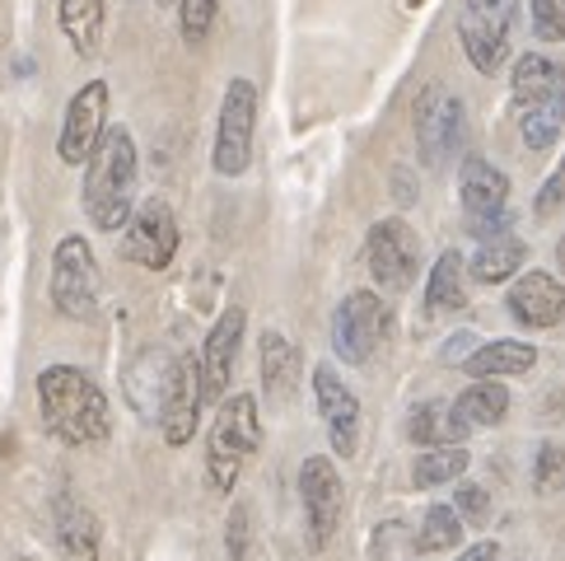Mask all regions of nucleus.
<instances>
[{
    "label": "nucleus",
    "instance_id": "nucleus-10",
    "mask_svg": "<svg viewBox=\"0 0 565 561\" xmlns=\"http://www.w3.org/2000/svg\"><path fill=\"white\" fill-rule=\"evenodd\" d=\"M299 500H305V519H309V548L322 552L341 525V506H347V487H341L332 458L309 454L299 464Z\"/></svg>",
    "mask_w": 565,
    "mask_h": 561
},
{
    "label": "nucleus",
    "instance_id": "nucleus-29",
    "mask_svg": "<svg viewBox=\"0 0 565 561\" xmlns=\"http://www.w3.org/2000/svg\"><path fill=\"white\" fill-rule=\"evenodd\" d=\"M458 543H462V519L454 515V506H430L426 519H420L416 552H449Z\"/></svg>",
    "mask_w": 565,
    "mask_h": 561
},
{
    "label": "nucleus",
    "instance_id": "nucleus-31",
    "mask_svg": "<svg viewBox=\"0 0 565 561\" xmlns=\"http://www.w3.org/2000/svg\"><path fill=\"white\" fill-rule=\"evenodd\" d=\"M537 43H565V0H529Z\"/></svg>",
    "mask_w": 565,
    "mask_h": 561
},
{
    "label": "nucleus",
    "instance_id": "nucleus-22",
    "mask_svg": "<svg viewBox=\"0 0 565 561\" xmlns=\"http://www.w3.org/2000/svg\"><path fill=\"white\" fill-rule=\"evenodd\" d=\"M299 384V351L286 332H262V389H267V398H276V403H286V398L295 393Z\"/></svg>",
    "mask_w": 565,
    "mask_h": 561
},
{
    "label": "nucleus",
    "instance_id": "nucleus-17",
    "mask_svg": "<svg viewBox=\"0 0 565 561\" xmlns=\"http://www.w3.org/2000/svg\"><path fill=\"white\" fill-rule=\"evenodd\" d=\"M510 314L523 328H556L565 318V286L552 272H523L510 286Z\"/></svg>",
    "mask_w": 565,
    "mask_h": 561
},
{
    "label": "nucleus",
    "instance_id": "nucleus-16",
    "mask_svg": "<svg viewBox=\"0 0 565 561\" xmlns=\"http://www.w3.org/2000/svg\"><path fill=\"white\" fill-rule=\"evenodd\" d=\"M52 529H56V548H62L66 561H98V543H104L98 515L71 487H62L52 500Z\"/></svg>",
    "mask_w": 565,
    "mask_h": 561
},
{
    "label": "nucleus",
    "instance_id": "nucleus-2",
    "mask_svg": "<svg viewBox=\"0 0 565 561\" xmlns=\"http://www.w3.org/2000/svg\"><path fill=\"white\" fill-rule=\"evenodd\" d=\"M136 140L127 127H108L98 150L85 165V188H79V202L85 215L94 220V230H122L131 220V202H136Z\"/></svg>",
    "mask_w": 565,
    "mask_h": 561
},
{
    "label": "nucleus",
    "instance_id": "nucleus-38",
    "mask_svg": "<svg viewBox=\"0 0 565 561\" xmlns=\"http://www.w3.org/2000/svg\"><path fill=\"white\" fill-rule=\"evenodd\" d=\"M556 267H561V272H565V234H561V239H556Z\"/></svg>",
    "mask_w": 565,
    "mask_h": 561
},
{
    "label": "nucleus",
    "instance_id": "nucleus-34",
    "mask_svg": "<svg viewBox=\"0 0 565 561\" xmlns=\"http://www.w3.org/2000/svg\"><path fill=\"white\" fill-rule=\"evenodd\" d=\"M248 543H253V515H248V506H234L230 525H225V552H230V561H244Z\"/></svg>",
    "mask_w": 565,
    "mask_h": 561
},
{
    "label": "nucleus",
    "instance_id": "nucleus-4",
    "mask_svg": "<svg viewBox=\"0 0 565 561\" xmlns=\"http://www.w3.org/2000/svg\"><path fill=\"white\" fill-rule=\"evenodd\" d=\"M262 445V416L253 393H234L220 403L215 426L206 435V477L215 491H234L238 473L248 468V458Z\"/></svg>",
    "mask_w": 565,
    "mask_h": 561
},
{
    "label": "nucleus",
    "instance_id": "nucleus-37",
    "mask_svg": "<svg viewBox=\"0 0 565 561\" xmlns=\"http://www.w3.org/2000/svg\"><path fill=\"white\" fill-rule=\"evenodd\" d=\"M495 557H500V548H495V543H472L468 552L454 557V561H495Z\"/></svg>",
    "mask_w": 565,
    "mask_h": 561
},
{
    "label": "nucleus",
    "instance_id": "nucleus-1",
    "mask_svg": "<svg viewBox=\"0 0 565 561\" xmlns=\"http://www.w3.org/2000/svg\"><path fill=\"white\" fill-rule=\"evenodd\" d=\"M38 412H43V426L66 445H98L113 431L104 389L79 366H47L38 374Z\"/></svg>",
    "mask_w": 565,
    "mask_h": 561
},
{
    "label": "nucleus",
    "instance_id": "nucleus-24",
    "mask_svg": "<svg viewBox=\"0 0 565 561\" xmlns=\"http://www.w3.org/2000/svg\"><path fill=\"white\" fill-rule=\"evenodd\" d=\"M468 435L472 431L454 416L449 403H416L407 416V440L420 449H444V445H458V440H468Z\"/></svg>",
    "mask_w": 565,
    "mask_h": 561
},
{
    "label": "nucleus",
    "instance_id": "nucleus-20",
    "mask_svg": "<svg viewBox=\"0 0 565 561\" xmlns=\"http://www.w3.org/2000/svg\"><path fill=\"white\" fill-rule=\"evenodd\" d=\"M196 416H201V384H196V360L192 356H178L173 366V384H169V403H164V416H159V426H164V440L178 449L188 445L196 435Z\"/></svg>",
    "mask_w": 565,
    "mask_h": 561
},
{
    "label": "nucleus",
    "instance_id": "nucleus-11",
    "mask_svg": "<svg viewBox=\"0 0 565 561\" xmlns=\"http://www.w3.org/2000/svg\"><path fill=\"white\" fill-rule=\"evenodd\" d=\"M108 80H89L79 85L75 98L66 104V123L62 136H56V155L62 165H89V155L98 150V140L108 131Z\"/></svg>",
    "mask_w": 565,
    "mask_h": 561
},
{
    "label": "nucleus",
    "instance_id": "nucleus-32",
    "mask_svg": "<svg viewBox=\"0 0 565 561\" xmlns=\"http://www.w3.org/2000/svg\"><path fill=\"white\" fill-rule=\"evenodd\" d=\"M533 483H537V491H561L565 487V449L561 445H542L537 449Z\"/></svg>",
    "mask_w": 565,
    "mask_h": 561
},
{
    "label": "nucleus",
    "instance_id": "nucleus-3",
    "mask_svg": "<svg viewBox=\"0 0 565 561\" xmlns=\"http://www.w3.org/2000/svg\"><path fill=\"white\" fill-rule=\"evenodd\" d=\"M514 117L533 155L565 136V66L547 52H523L514 62Z\"/></svg>",
    "mask_w": 565,
    "mask_h": 561
},
{
    "label": "nucleus",
    "instance_id": "nucleus-21",
    "mask_svg": "<svg viewBox=\"0 0 565 561\" xmlns=\"http://www.w3.org/2000/svg\"><path fill=\"white\" fill-rule=\"evenodd\" d=\"M533 366H537V347L514 342V337H500V342L477 347L468 360H462V370H468L472 379H514V374H529Z\"/></svg>",
    "mask_w": 565,
    "mask_h": 561
},
{
    "label": "nucleus",
    "instance_id": "nucleus-5",
    "mask_svg": "<svg viewBox=\"0 0 565 561\" xmlns=\"http://www.w3.org/2000/svg\"><path fill=\"white\" fill-rule=\"evenodd\" d=\"M253 136H257V85L234 75L225 85V104H220V123H215L211 165L220 178H238L253 165Z\"/></svg>",
    "mask_w": 565,
    "mask_h": 561
},
{
    "label": "nucleus",
    "instance_id": "nucleus-39",
    "mask_svg": "<svg viewBox=\"0 0 565 561\" xmlns=\"http://www.w3.org/2000/svg\"><path fill=\"white\" fill-rule=\"evenodd\" d=\"M159 6H169V0H159Z\"/></svg>",
    "mask_w": 565,
    "mask_h": 561
},
{
    "label": "nucleus",
    "instance_id": "nucleus-33",
    "mask_svg": "<svg viewBox=\"0 0 565 561\" xmlns=\"http://www.w3.org/2000/svg\"><path fill=\"white\" fill-rule=\"evenodd\" d=\"M556 211H565V159L552 169V178H547V183L537 188V197H533V215H537V220H552Z\"/></svg>",
    "mask_w": 565,
    "mask_h": 561
},
{
    "label": "nucleus",
    "instance_id": "nucleus-26",
    "mask_svg": "<svg viewBox=\"0 0 565 561\" xmlns=\"http://www.w3.org/2000/svg\"><path fill=\"white\" fill-rule=\"evenodd\" d=\"M523 257H529V248H523V239L519 234H500V239H487L477 253H472V276L477 280H487V286H495V280H510L519 267H523Z\"/></svg>",
    "mask_w": 565,
    "mask_h": 561
},
{
    "label": "nucleus",
    "instance_id": "nucleus-14",
    "mask_svg": "<svg viewBox=\"0 0 565 561\" xmlns=\"http://www.w3.org/2000/svg\"><path fill=\"white\" fill-rule=\"evenodd\" d=\"M462 131H468V113H462V98L444 94L439 85H430L416 104V140H420V159L430 169H444L449 155L462 146Z\"/></svg>",
    "mask_w": 565,
    "mask_h": 561
},
{
    "label": "nucleus",
    "instance_id": "nucleus-28",
    "mask_svg": "<svg viewBox=\"0 0 565 561\" xmlns=\"http://www.w3.org/2000/svg\"><path fill=\"white\" fill-rule=\"evenodd\" d=\"M468 449L462 445H444V449H420L416 468H412V483L416 487H444V483H458L468 473Z\"/></svg>",
    "mask_w": 565,
    "mask_h": 561
},
{
    "label": "nucleus",
    "instance_id": "nucleus-27",
    "mask_svg": "<svg viewBox=\"0 0 565 561\" xmlns=\"http://www.w3.org/2000/svg\"><path fill=\"white\" fill-rule=\"evenodd\" d=\"M468 305V290H462V253H439V263L430 267L426 280V314H454Z\"/></svg>",
    "mask_w": 565,
    "mask_h": 561
},
{
    "label": "nucleus",
    "instance_id": "nucleus-30",
    "mask_svg": "<svg viewBox=\"0 0 565 561\" xmlns=\"http://www.w3.org/2000/svg\"><path fill=\"white\" fill-rule=\"evenodd\" d=\"M215 10H220V0H178V29H183L188 43H201L211 33Z\"/></svg>",
    "mask_w": 565,
    "mask_h": 561
},
{
    "label": "nucleus",
    "instance_id": "nucleus-9",
    "mask_svg": "<svg viewBox=\"0 0 565 561\" xmlns=\"http://www.w3.org/2000/svg\"><path fill=\"white\" fill-rule=\"evenodd\" d=\"M365 257H370V276L379 280V290H412L420 276V239L402 215L379 220L365 239Z\"/></svg>",
    "mask_w": 565,
    "mask_h": 561
},
{
    "label": "nucleus",
    "instance_id": "nucleus-6",
    "mask_svg": "<svg viewBox=\"0 0 565 561\" xmlns=\"http://www.w3.org/2000/svg\"><path fill=\"white\" fill-rule=\"evenodd\" d=\"M52 305L56 314L75 318V324H89L98 314V263L89 239L66 234L52 253Z\"/></svg>",
    "mask_w": 565,
    "mask_h": 561
},
{
    "label": "nucleus",
    "instance_id": "nucleus-13",
    "mask_svg": "<svg viewBox=\"0 0 565 561\" xmlns=\"http://www.w3.org/2000/svg\"><path fill=\"white\" fill-rule=\"evenodd\" d=\"M248 314L244 305H230L225 314L215 318V328L201 342V360H196V384H201V407H211L225 398L230 379H234V360H238V342H244Z\"/></svg>",
    "mask_w": 565,
    "mask_h": 561
},
{
    "label": "nucleus",
    "instance_id": "nucleus-36",
    "mask_svg": "<svg viewBox=\"0 0 565 561\" xmlns=\"http://www.w3.org/2000/svg\"><path fill=\"white\" fill-rule=\"evenodd\" d=\"M472 351H477V337H472V332H454L449 347H444V360H449V366H458V360H468Z\"/></svg>",
    "mask_w": 565,
    "mask_h": 561
},
{
    "label": "nucleus",
    "instance_id": "nucleus-8",
    "mask_svg": "<svg viewBox=\"0 0 565 561\" xmlns=\"http://www.w3.org/2000/svg\"><path fill=\"white\" fill-rule=\"evenodd\" d=\"M388 324H393V314L383 305L379 290H351L332 314L337 356L347 360V366H365V360L383 347V337H388Z\"/></svg>",
    "mask_w": 565,
    "mask_h": 561
},
{
    "label": "nucleus",
    "instance_id": "nucleus-12",
    "mask_svg": "<svg viewBox=\"0 0 565 561\" xmlns=\"http://www.w3.org/2000/svg\"><path fill=\"white\" fill-rule=\"evenodd\" d=\"M178 215L173 207L164 202V197H150V202H140L131 211V225H127V244L122 253L131 257L136 267L146 272H164L173 257H178Z\"/></svg>",
    "mask_w": 565,
    "mask_h": 561
},
{
    "label": "nucleus",
    "instance_id": "nucleus-19",
    "mask_svg": "<svg viewBox=\"0 0 565 561\" xmlns=\"http://www.w3.org/2000/svg\"><path fill=\"white\" fill-rule=\"evenodd\" d=\"M458 197H462V211L468 220H495V215H510V178H504L491 159H462L458 169Z\"/></svg>",
    "mask_w": 565,
    "mask_h": 561
},
{
    "label": "nucleus",
    "instance_id": "nucleus-15",
    "mask_svg": "<svg viewBox=\"0 0 565 561\" xmlns=\"http://www.w3.org/2000/svg\"><path fill=\"white\" fill-rule=\"evenodd\" d=\"M313 403L328 426V440L341 458H351L360 445V398L341 384L332 366H313Z\"/></svg>",
    "mask_w": 565,
    "mask_h": 561
},
{
    "label": "nucleus",
    "instance_id": "nucleus-25",
    "mask_svg": "<svg viewBox=\"0 0 565 561\" xmlns=\"http://www.w3.org/2000/svg\"><path fill=\"white\" fill-rule=\"evenodd\" d=\"M449 407H454V416H458L468 431H477V426H500L504 412H510V389H504L500 379H477V384L462 389Z\"/></svg>",
    "mask_w": 565,
    "mask_h": 561
},
{
    "label": "nucleus",
    "instance_id": "nucleus-18",
    "mask_svg": "<svg viewBox=\"0 0 565 561\" xmlns=\"http://www.w3.org/2000/svg\"><path fill=\"white\" fill-rule=\"evenodd\" d=\"M173 366H178V360H173L169 351H159V347L140 351V356L131 360V370H127V379H122V389H127V403H131L140 416H146V421H159V416H164L169 384H173Z\"/></svg>",
    "mask_w": 565,
    "mask_h": 561
},
{
    "label": "nucleus",
    "instance_id": "nucleus-35",
    "mask_svg": "<svg viewBox=\"0 0 565 561\" xmlns=\"http://www.w3.org/2000/svg\"><path fill=\"white\" fill-rule=\"evenodd\" d=\"M454 515H458V519H468V525H487V519H491V500H487V491L472 487V483H462V487H458V506H454Z\"/></svg>",
    "mask_w": 565,
    "mask_h": 561
},
{
    "label": "nucleus",
    "instance_id": "nucleus-23",
    "mask_svg": "<svg viewBox=\"0 0 565 561\" xmlns=\"http://www.w3.org/2000/svg\"><path fill=\"white\" fill-rule=\"evenodd\" d=\"M56 19H62L66 43H71L79 56H94L98 43H104L108 0H62V6H56Z\"/></svg>",
    "mask_w": 565,
    "mask_h": 561
},
{
    "label": "nucleus",
    "instance_id": "nucleus-7",
    "mask_svg": "<svg viewBox=\"0 0 565 561\" xmlns=\"http://www.w3.org/2000/svg\"><path fill=\"white\" fill-rule=\"evenodd\" d=\"M458 38L462 52L481 75H495L510 56L514 38V0H462L458 14Z\"/></svg>",
    "mask_w": 565,
    "mask_h": 561
}]
</instances>
